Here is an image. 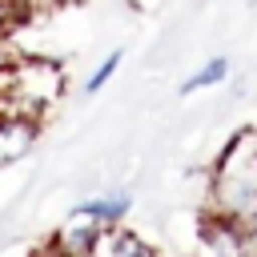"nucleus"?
<instances>
[{"label":"nucleus","instance_id":"11","mask_svg":"<svg viewBox=\"0 0 257 257\" xmlns=\"http://www.w3.org/2000/svg\"><path fill=\"white\" fill-rule=\"evenodd\" d=\"M0 4H16V0H0Z\"/></svg>","mask_w":257,"mask_h":257},{"label":"nucleus","instance_id":"9","mask_svg":"<svg viewBox=\"0 0 257 257\" xmlns=\"http://www.w3.org/2000/svg\"><path fill=\"white\" fill-rule=\"evenodd\" d=\"M12 8H16V4H0V40H4L8 24H12Z\"/></svg>","mask_w":257,"mask_h":257},{"label":"nucleus","instance_id":"1","mask_svg":"<svg viewBox=\"0 0 257 257\" xmlns=\"http://www.w3.org/2000/svg\"><path fill=\"white\" fill-rule=\"evenodd\" d=\"M213 213L253 229L257 225V133L241 128L213 169Z\"/></svg>","mask_w":257,"mask_h":257},{"label":"nucleus","instance_id":"2","mask_svg":"<svg viewBox=\"0 0 257 257\" xmlns=\"http://www.w3.org/2000/svg\"><path fill=\"white\" fill-rule=\"evenodd\" d=\"M0 96L8 108L44 116L60 96H64V68L52 60H16L4 68Z\"/></svg>","mask_w":257,"mask_h":257},{"label":"nucleus","instance_id":"8","mask_svg":"<svg viewBox=\"0 0 257 257\" xmlns=\"http://www.w3.org/2000/svg\"><path fill=\"white\" fill-rule=\"evenodd\" d=\"M120 60H124V52H120V48H116V52H108V56L100 60V68H96V72H92V76L84 80V96H92V92H100V88H104V84L112 80V72L120 68Z\"/></svg>","mask_w":257,"mask_h":257},{"label":"nucleus","instance_id":"7","mask_svg":"<svg viewBox=\"0 0 257 257\" xmlns=\"http://www.w3.org/2000/svg\"><path fill=\"white\" fill-rule=\"evenodd\" d=\"M112 245H116V253H120V257H157V249H153L149 241H141L137 233L116 229V225H112Z\"/></svg>","mask_w":257,"mask_h":257},{"label":"nucleus","instance_id":"6","mask_svg":"<svg viewBox=\"0 0 257 257\" xmlns=\"http://www.w3.org/2000/svg\"><path fill=\"white\" fill-rule=\"evenodd\" d=\"M229 76V60L225 56H213L205 68H197L189 80H181V96H189V92H201V88H213V84H221Z\"/></svg>","mask_w":257,"mask_h":257},{"label":"nucleus","instance_id":"10","mask_svg":"<svg viewBox=\"0 0 257 257\" xmlns=\"http://www.w3.org/2000/svg\"><path fill=\"white\" fill-rule=\"evenodd\" d=\"M4 108H8V104H4V96H0V112H4Z\"/></svg>","mask_w":257,"mask_h":257},{"label":"nucleus","instance_id":"3","mask_svg":"<svg viewBox=\"0 0 257 257\" xmlns=\"http://www.w3.org/2000/svg\"><path fill=\"white\" fill-rule=\"evenodd\" d=\"M36 137H40V116L20 112V108H4L0 112V169L28 157Z\"/></svg>","mask_w":257,"mask_h":257},{"label":"nucleus","instance_id":"4","mask_svg":"<svg viewBox=\"0 0 257 257\" xmlns=\"http://www.w3.org/2000/svg\"><path fill=\"white\" fill-rule=\"evenodd\" d=\"M104 229H108V225H100V221H92V217H76V221H68L64 229H56L52 245H56L64 257H92L96 245H100V237H104Z\"/></svg>","mask_w":257,"mask_h":257},{"label":"nucleus","instance_id":"5","mask_svg":"<svg viewBox=\"0 0 257 257\" xmlns=\"http://www.w3.org/2000/svg\"><path fill=\"white\" fill-rule=\"evenodd\" d=\"M133 209V197L128 193H104V197H88L72 209V217H92L100 225H120Z\"/></svg>","mask_w":257,"mask_h":257}]
</instances>
